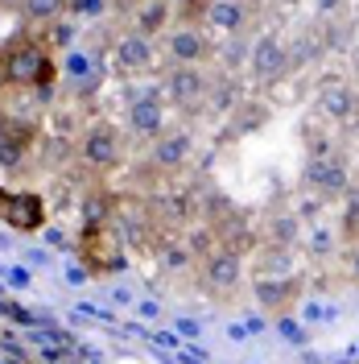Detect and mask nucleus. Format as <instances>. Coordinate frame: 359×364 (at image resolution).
I'll return each mask as SVG.
<instances>
[{"label": "nucleus", "instance_id": "obj_1", "mask_svg": "<svg viewBox=\"0 0 359 364\" xmlns=\"http://www.w3.org/2000/svg\"><path fill=\"white\" fill-rule=\"evenodd\" d=\"M0 70H4V87L13 91H50L54 79H58V67H54L42 38L9 42L4 54H0Z\"/></svg>", "mask_w": 359, "mask_h": 364}, {"label": "nucleus", "instance_id": "obj_2", "mask_svg": "<svg viewBox=\"0 0 359 364\" xmlns=\"http://www.w3.org/2000/svg\"><path fill=\"white\" fill-rule=\"evenodd\" d=\"M124 129L112 124V120H91L87 129L79 133V145H74V158L83 161L87 174H112L124 166Z\"/></svg>", "mask_w": 359, "mask_h": 364}, {"label": "nucleus", "instance_id": "obj_3", "mask_svg": "<svg viewBox=\"0 0 359 364\" xmlns=\"http://www.w3.org/2000/svg\"><path fill=\"white\" fill-rule=\"evenodd\" d=\"M306 186L314 191L322 203H343L347 199V191L355 186V178H351V166H347V158L338 154L335 145H318L310 154V161H306Z\"/></svg>", "mask_w": 359, "mask_h": 364}, {"label": "nucleus", "instance_id": "obj_4", "mask_svg": "<svg viewBox=\"0 0 359 364\" xmlns=\"http://www.w3.org/2000/svg\"><path fill=\"white\" fill-rule=\"evenodd\" d=\"M248 79L256 87H277L293 70V46L281 33H256L248 46Z\"/></svg>", "mask_w": 359, "mask_h": 364}, {"label": "nucleus", "instance_id": "obj_5", "mask_svg": "<svg viewBox=\"0 0 359 364\" xmlns=\"http://www.w3.org/2000/svg\"><path fill=\"white\" fill-rule=\"evenodd\" d=\"M215 38L206 33V25L199 21H178L165 38H161V58L170 67H206L215 58Z\"/></svg>", "mask_w": 359, "mask_h": 364}, {"label": "nucleus", "instance_id": "obj_6", "mask_svg": "<svg viewBox=\"0 0 359 364\" xmlns=\"http://www.w3.org/2000/svg\"><path fill=\"white\" fill-rule=\"evenodd\" d=\"M79 252L87 261L91 273H120L128 252H124V236L116 232L112 220H87L83 228V240H79Z\"/></svg>", "mask_w": 359, "mask_h": 364}, {"label": "nucleus", "instance_id": "obj_7", "mask_svg": "<svg viewBox=\"0 0 359 364\" xmlns=\"http://www.w3.org/2000/svg\"><path fill=\"white\" fill-rule=\"evenodd\" d=\"M161 87H165V104L170 108H178V112H202L211 104L215 79H211L206 67H165Z\"/></svg>", "mask_w": 359, "mask_h": 364}, {"label": "nucleus", "instance_id": "obj_8", "mask_svg": "<svg viewBox=\"0 0 359 364\" xmlns=\"http://www.w3.org/2000/svg\"><path fill=\"white\" fill-rule=\"evenodd\" d=\"M244 257L231 249H215L211 257H202L199 261V290L206 298H219V302H227V298L240 294V286H244Z\"/></svg>", "mask_w": 359, "mask_h": 364}, {"label": "nucleus", "instance_id": "obj_9", "mask_svg": "<svg viewBox=\"0 0 359 364\" xmlns=\"http://www.w3.org/2000/svg\"><path fill=\"white\" fill-rule=\"evenodd\" d=\"M194 158V133L190 129H165V133L149 145V174H158V178H174L182 174L186 166Z\"/></svg>", "mask_w": 359, "mask_h": 364}, {"label": "nucleus", "instance_id": "obj_10", "mask_svg": "<svg viewBox=\"0 0 359 364\" xmlns=\"http://www.w3.org/2000/svg\"><path fill=\"white\" fill-rule=\"evenodd\" d=\"M50 211L38 191H17V186H0V224L13 232H42Z\"/></svg>", "mask_w": 359, "mask_h": 364}, {"label": "nucleus", "instance_id": "obj_11", "mask_svg": "<svg viewBox=\"0 0 359 364\" xmlns=\"http://www.w3.org/2000/svg\"><path fill=\"white\" fill-rule=\"evenodd\" d=\"M359 112V95L355 87L347 83V79H338V75H331V79H322L314 91V116L322 120V124H351Z\"/></svg>", "mask_w": 359, "mask_h": 364}, {"label": "nucleus", "instance_id": "obj_12", "mask_svg": "<svg viewBox=\"0 0 359 364\" xmlns=\"http://www.w3.org/2000/svg\"><path fill=\"white\" fill-rule=\"evenodd\" d=\"M178 25V4L174 0H128V29L161 42Z\"/></svg>", "mask_w": 359, "mask_h": 364}, {"label": "nucleus", "instance_id": "obj_13", "mask_svg": "<svg viewBox=\"0 0 359 364\" xmlns=\"http://www.w3.org/2000/svg\"><path fill=\"white\" fill-rule=\"evenodd\" d=\"M112 58L124 75H145V70L158 67L161 50L153 38H145L136 29H124V33H116V42H112Z\"/></svg>", "mask_w": 359, "mask_h": 364}, {"label": "nucleus", "instance_id": "obj_14", "mask_svg": "<svg viewBox=\"0 0 359 364\" xmlns=\"http://www.w3.org/2000/svg\"><path fill=\"white\" fill-rule=\"evenodd\" d=\"M252 0H206V13H202V25L206 29H219L227 38H244L252 29Z\"/></svg>", "mask_w": 359, "mask_h": 364}, {"label": "nucleus", "instance_id": "obj_15", "mask_svg": "<svg viewBox=\"0 0 359 364\" xmlns=\"http://www.w3.org/2000/svg\"><path fill=\"white\" fill-rule=\"evenodd\" d=\"M124 129L133 141H145V145H153L165 129H170V120H165V104L153 100V95H145V100H133L128 104V120H124Z\"/></svg>", "mask_w": 359, "mask_h": 364}, {"label": "nucleus", "instance_id": "obj_16", "mask_svg": "<svg viewBox=\"0 0 359 364\" xmlns=\"http://www.w3.org/2000/svg\"><path fill=\"white\" fill-rule=\"evenodd\" d=\"M33 141H38V124H33V120L0 112V161H4V166H17V161L33 149Z\"/></svg>", "mask_w": 359, "mask_h": 364}, {"label": "nucleus", "instance_id": "obj_17", "mask_svg": "<svg viewBox=\"0 0 359 364\" xmlns=\"http://www.w3.org/2000/svg\"><path fill=\"white\" fill-rule=\"evenodd\" d=\"M297 290H302V282L293 273H256V282H252V298L265 311H285L289 302H297Z\"/></svg>", "mask_w": 359, "mask_h": 364}, {"label": "nucleus", "instance_id": "obj_18", "mask_svg": "<svg viewBox=\"0 0 359 364\" xmlns=\"http://www.w3.org/2000/svg\"><path fill=\"white\" fill-rule=\"evenodd\" d=\"M21 13L29 21H54L67 13V0H21Z\"/></svg>", "mask_w": 359, "mask_h": 364}, {"label": "nucleus", "instance_id": "obj_19", "mask_svg": "<svg viewBox=\"0 0 359 364\" xmlns=\"http://www.w3.org/2000/svg\"><path fill=\"white\" fill-rule=\"evenodd\" d=\"M343 236H347V245L359 240V186H351L343 199Z\"/></svg>", "mask_w": 359, "mask_h": 364}, {"label": "nucleus", "instance_id": "obj_20", "mask_svg": "<svg viewBox=\"0 0 359 364\" xmlns=\"http://www.w3.org/2000/svg\"><path fill=\"white\" fill-rule=\"evenodd\" d=\"M236 116H244V120H231V133H248V129H256V124L269 120V108L265 104H240Z\"/></svg>", "mask_w": 359, "mask_h": 364}, {"label": "nucleus", "instance_id": "obj_21", "mask_svg": "<svg viewBox=\"0 0 359 364\" xmlns=\"http://www.w3.org/2000/svg\"><path fill=\"white\" fill-rule=\"evenodd\" d=\"M347 273L359 282V240H351V245H347Z\"/></svg>", "mask_w": 359, "mask_h": 364}, {"label": "nucleus", "instance_id": "obj_22", "mask_svg": "<svg viewBox=\"0 0 359 364\" xmlns=\"http://www.w3.org/2000/svg\"><path fill=\"white\" fill-rule=\"evenodd\" d=\"M310 4H314V9L322 13V17H335L338 9H343V0H310Z\"/></svg>", "mask_w": 359, "mask_h": 364}, {"label": "nucleus", "instance_id": "obj_23", "mask_svg": "<svg viewBox=\"0 0 359 364\" xmlns=\"http://www.w3.org/2000/svg\"><path fill=\"white\" fill-rule=\"evenodd\" d=\"M0 4H9V9H21V0H0Z\"/></svg>", "mask_w": 359, "mask_h": 364}, {"label": "nucleus", "instance_id": "obj_24", "mask_svg": "<svg viewBox=\"0 0 359 364\" xmlns=\"http://www.w3.org/2000/svg\"><path fill=\"white\" fill-rule=\"evenodd\" d=\"M0 91H4V70H0Z\"/></svg>", "mask_w": 359, "mask_h": 364}]
</instances>
